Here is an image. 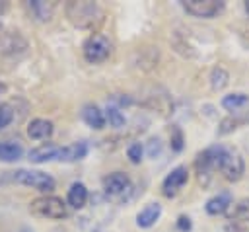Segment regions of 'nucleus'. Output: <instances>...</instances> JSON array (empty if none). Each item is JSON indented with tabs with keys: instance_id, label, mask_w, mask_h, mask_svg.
I'll use <instances>...</instances> for the list:
<instances>
[{
	"instance_id": "nucleus-15",
	"label": "nucleus",
	"mask_w": 249,
	"mask_h": 232,
	"mask_svg": "<svg viewBox=\"0 0 249 232\" xmlns=\"http://www.w3.org/2000/svg\"><path fill=\"white\" fill-rule=\"evenodd\" d=\"M230 205H231L230 191H222V193H218L206 201V213L208 214H222L230 209Z\"/></svg>"
},
{
	"instance_id": "nucleus-3",
	"label": "nucleus",
	"mask_w": 249,
	"mask_h": 232,
	"mask_svg": "<svg viewBox=\"0 0 249 232\" xmlns=\"http://www.w3.org/2000/svg\"><path fill=\"white\" fill-rule=\"evenodd\" d=\"M31 213L37 214V216H43V218H53V220H58V218H64L66 216V205L62 199L58 197H53V195H45V197H39L35 201H31Z\"/></svg>"
},
{
	"instance_id": "nucleus-16",
	"label": "nucleus",
	"mask_w": 249,
	"mask_h": 232,
	"mask_svg": "<svg viewBox=\"0 0 249 232\" xmlns=\"http://www.w3.org/2000/svg\"><path fill=\"white\" fill-rule=\"evenodd\" d=\"M66 199H68V205L72 209H82L88 203V189H86V185L80 183V181L72 183L70 189H68V197Z\"/></svg>"
},
{
	"instance_id": "nucleus-9",
	"label": "nucleus",
	"mask_w": 249,
	"mask_h": 232,
	"mask_svg": "<svg viewBox=\"0 0 249 232\" xmlns=\"http://www.w3.org/2000/svg\"><path fill=\"white\" fill-rule=\"evenodd\" d=\"M103 189L107 195H123L124 191L130 189V179L126 174L123 172H115V174H109L107 177H103Z\"/></svg>"
},
{
	"instance_id": "nucleus-20",
	"label": "nucleus",
	"mask_w": 249,
	"mask_h": 232,
	"mask_svg": "<svg viewBox=\"0 0 249 232\" xmlns=\"http://www.w3.org/2000/svg\"><path fill=\"white\" fill-rule=\"evenodd\" d=\"M228 216L231 220H241V222H249V199H241L237 201L231 211L228 213Z\"/></svg>"
},
{
	"instance_id": "nucleus-21",
	"label": "nucleus",
	"mask_w": 249,
	"mask_h": 232,
	"mask_svg": "<svg viewBox=\"0 0 249 232\" xmlns=\"http://www.w3.org/2000/svg\"><path fill=\"white\" fill-rule=\"evenodd\" d=\"M228 80H230V74L224 70V68H214L212 70V74H210V84H212V88L214 90H222V88H226L228 86Z\"/></svg>"
},
{
	"instance_id": "nucleus-25",
	"label": "nucleus",
	"mask_w": 249,
	"mask_h": 232,
	"mask_svg": "<svg viewBox=\"0 0 249 232\" xmlns=\"http://www.w3.org/2000/svg\"><path fill=\"white\" fill-rule=\"evenodd\" d=\"M12 119H14L12 107H10L8 103H0V129L8 127V125L12 123Z\"/></svg>"
},
{
	"instance_id": "nucleus-24",
	"label": "nucleus",
	"mask_w": 249,
	"mask_h": 232,
	"mask_svg": "<svg viewBox=\"0 0 249 232\" xmlns=\"http://www.w3.org/2000/svg\"><path fill=\"white\" fill-rule=\"evenodd\" d=\"M142 154H144V148H142V144H140V142L130 144V146H128V150H126V156L130 158V162H132V164H140Z\"/></svg>"
},
{
	"instance_id": "nucleus-2",
	"label": "nucleus",
	"mask_w": 249,
	"mask_h": 232,
	"mask_svg": "<svg viewBox=\"0 0 249 232\" xmlns=\"http://www.w3.org/2000/svg\"><path fill=\"white\" fill-rule=\"evenodd\" d=\"M222 150H224V146H210V148L202 150V152L196 156L195 168H196V174H198V181H200L202 185H208L212 172L218 170Z\"/></svg>"
},
{
	"instance_id": "nucleus-13",
	"label": "nucleus",
	"mask_w": 249,
	"mask_h": 232,
	"mask_svg": "<svg viewBox=\"0 0 249 232\" xmlns=\"http://www.w3.org/2000/svg\"><path fill=\"white\" fill-rule=\"evenodd\" d=\"M82 119H84V123H86L88 127H91V129H95V131H99V129L105 127V115H103V111H101L97 105H93V103L84 105V109H82Z\"/></svg>"
},
{
	"instance_id": "nucleus-28",
	"label": "nucleus",
	"mask_w": 249,
	"mask_h": 232,
	"mask_svg": "<svg viewBox=\"0 0 249 232\" xmlns=\"http://www.w3.org/2000/svg\"><path fill=\"white\" fill-rule=\"evenodd\" d=\"M160 150H161V142H160L158 138H152V140H150V150H148V154H150V156H156Z\"/></svg>"
},
{
	"instance_id": "nucleus-30",
	"label": "nucleus",
	"mask_w": 249,
	"mask_h": 232,
	"mask_svg": "<svg viewBox=\"0 0 249 232\" xmlns=\"http://www.w3.org/2000/svg\"><path fill=\"white\" fill-rule=\"evenodd\" d=\"M245 8H247V14H249V2H247V4H245Z\"/></svg>"
},
{
	"instance_id": "nucleus-10",
	"label": "nucleus",
	"mask_w": 249,
	"mask_h": 232,
	"mask_svg": "<svg viewBox=\"0 0 249 232\" xmlns=\"http://www.w3.org/2000/svg\"><path fill=\"white\" fill-rule=\"evenodd\" d=\"M58 150H60V148H58L56 144L45 142V144H41V146H37V148H31L29 154H27V158H29V162H33V164H43V162L54 160V158L58 156Z\"/></svg>"
},
{
	"instance_id": "nucleus-6",
	"label": "nucleus",
	"mask_w": 249,
	"mask_h": 232,
	"mask_svg": "<svg viewBox=\"0 0 249 232\" xmlns=\"http://www.w3.org/2000/svg\"><path fill=\"white\" fill-rule=\"evenodd\" d=\"M218 170L224 174V177L228 181H237V179H241V175L245 172V164H243V158L237 152H231V150L224 148L222 156H220Z\"/></svg>"
},
{
	"instance_id": "nucleus-19",
	"label": "nucleus",
	"mask_w": 249,
	"mask_h": 232,
	"mask_svg": "<svg viewBox=\"0 0 249 232\" xmlns=\"http://www.w3.org/2000/svg\"><path fill=\"white\" fill-rule=\"evenodd\" d=\"M249 103V96L247 94H241V92H235V94H228L222 97V107L228 109V111H237L241 107H245Z\"/></svg>"
},
{
	"instance_id": "nucleus-17",
	"label": "nucleus",
	"mask_w": 249,
	"mask_h": 232,
	"mask_svg": "<svg viewBox=\"0 0 249 232\" xmlns=\"http://www.w3.org/2000/svg\"><path fill=\"white\" fill-rule=\"evenodd\" d=\"M23 154V148L19 142L14 140H0V162H16Z\"/></svg>"
},
{
	"instance_id": "nucleus-23",
	"label": "nucleus",
	"mask_w": 249,
	"mask_h": 232,
	"mask_svg": "<svg viewBox=\"0 0 249 232\" xmlns=\"http://www.w3.org/2000/svg\"><path fill=\"white\" fill-rule=\"evenodd\" d=\"M105 117L109 119V125L111 127H115V129H121L123 125H124V115L117 109V107H107V111H105Z\"/></svg>"
},
{
	"instance_id": "nucleus-8",
	"label": "nucleus",
	"mask_w": 249,
	"mask_h": 232,
	"mask_svg": "<svg viewBox=\"0 0 249 232\" xmlns=\"http://www.w3.org/2000/svg\"><path fill=\"white\" fill-rule=\"evenodd\" d=\"M187 179H189V170H187V166H177V168H173V170L165 175V179H163V183H161V193H163L165 197H175V195L179 193V189L187 183Z\"/></svg>"
},
{
	"instance_id": "nucleus-22",
	"label": "nucleus",
	"mask_w": 249,
	"mask_h": 232,
	"mask_svg": "<svg viewBox=\"0 0 249 232\" xmlns=\"http://www.w3.org/2000/svg\"><path fill=\"white\" fill-rule=\"evenodd\" d=\"M247 121H249V113H247V115H241V117H230V119H224L222 125H220V129H218V133H220V135H226V133L237 129L239 125H243V123H247Z\"/></svg>"
},
{
	"instance_id": "nucleus-26",
	"label": "nucleus",
	"mask_w": 249,
	"mask_h": 232,
	"mask_svg": "<svg viewBox=\"0 0 249 232\" xmlns=\"http://www.w3.org/2000/svg\"><path fill=\"white\" fill-rule=\"evenodd\" d=\"M171 148H173L175 152H179V150L183 148V135H181L179 127H173V129H171Z\"/></svg>"
},
{
	"instance_id": "nucleus-12",
	"label": "nucleus",
	"mask_w": 249,
	"mask_h": 232,
	"mask_svg": "<svg viewBox=\"0 0 249 232\" xmlns=\"http://www.w3.org/2000/svg\"><path fill=\"white\" fill-rule=\"evenodd\" d=\"M86 154H88V144L86 142H72V144L62 146L58 150L56 160H60V162H76V160L86 158Z\"/></svg>"
},
{
	"instance_id": "nucleus-5",
	"label": "nucleus",
	"mask_w": 249,
	"mask_h": 232,
	"mask_svg": "<svg viewBox=\"0 0 249 232\" xmlns=\"http://www.w3.org/2000/svg\"><path fill=\"white\" fill-rule=\"evenodd\" d=\"M111 53V41L103 33H91L84 43V57L88 62H103Z\"/></svg>"
},
{
	"instance_id": "nucleus-18",
	"label": "nucleus",
	"mask_w": 249,
	"mask_h": 232,
	"mask_svg": "<svg viewBox=\"0 0 249 232\" xmlns=\"http://www.w3.org/2000/svg\"><path fill=\"white\" fill-rule=\"evenodd\" d=\"M29 10L31 14L39 19V21H49L54 14V4L53 2H43V0H35V2H29Z\"/></svg>"
},
{
	"instance_id": "nucleus-14",
	"label": "nucleus",
	"mask_w": 249,
	"mask_h": 232,
	"mask_svg": "<svg viewBox=\"0 0 249 232\" xmlns=\"http://www.w3.org/2000/svg\"><path fill=\"white\" fill-rule=\"evenodd\" d=\"M51 135H53V123L47 119H33L27 125V136L29 138L43 140V138H49Z\"/></svg>"
},
{
	"instance_id": "nucleus-27",
	"label": "nucleus",
	"mask_w": 249,
	"mask_h": 232,
	"mask_svg": "<svg viewBox=\"0 0 249 232\" xmlns=\"http://www.w3.org/2000/svg\"><path fill=\"white\" fill-rule=\"evenodd\" d=\"M177 228L181 232H189L191 230V218L189 216H179L177 218Z\"/></svg>"
},
{
	"instance_id": "nucleus-29",
	"label": "nucleus",
	"mask_w": 249,
	"mask_h": 232,
	"mask_svg": "<svg viewBox=\"0 0 249 232\" xmlns=\"http://www.w3.org/2000/svg\"><path fill=\"white\" fill-rule=\"evenodd\" d=\"M2 90H4V84H2V82H0V92H2Z\"/></svg>"
},
{
	"instance_id": "nucleus-4",
	"label": "nucleus",
	"mask_w": 249,
	"mask_h": 232,
	"mask_svg": "<svg viewBox=\"0 0 249 232\" xmlns=\"http://www.w3.org/2000/svg\"><path fill=\"white\" fill-rule=\"evenodd\" d=\"M14 181H18L21 185H29L43 193H51L56 185L53 175L39 172V170H18V172H14Z\"/></svg>"
},
{
	"instance_id": "nucleus-11",
	"label": "nucleus",
	"mask_w": 249,
	"mask_h": 232,
	"mask_svg": "<svg viewBox=\"0 0 249 232\" xmlns=\"http://www.w3.org/2000/svg\"><path fill=\"white\" fill-rule=\"evenodd\" d=\"M160 216H161V205L160 203H150L136 214V224L140 228H150L160 220Z\"/></svg>"
},
{
	"instance_id": "nucleus-1",
	"label": "nucleus",
	"mask_w": 249,
	"mask_h": 232,
	"mask_svg": "<svg viewBox=\"0 0 249 232\" xmlns=\"http://www.w3.org/2000/svg\"><path fill=\"white\" fill-rule=\"evenodd\" d=\"M66 16L76 27L82 29H93L103 21V10L95 2H68Z\"/></svg>"
},
{
	"instance_id": "nucleus-31",
	"label": "nucleus",
	"mask_w": 249,
	"mask_h": 232,
	"mask_svg": "<svg viewBox=\"0 0 249 232\" xmlns=\"http://www.w3.org/2000/svg\"><path fill=\"white\" fill-rule=\"evenodd\" d=\"M25 232H31V230H25Z\"/></svg>"
},
{
	"instance_id": "nucleus-7",
	"label": "nucleus",
	"mask_w": 249,
	"mask_h": 232,
	"mask_svg": "<svg viewBox=\"0 0 249 232\" xmlns=\"http://www.w3.org/2000/svg\"><path fill=\"white\" fill-rule=\"evenodd\" d=\"M183 8L187 14L195 16V18H214L222 12L224 4L218 0H185Z\"/></svg>"
}]
</instances>
